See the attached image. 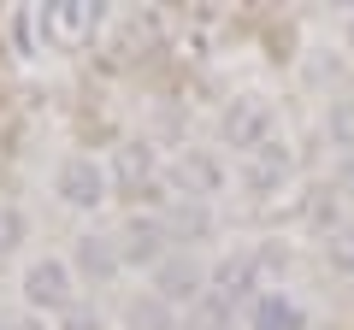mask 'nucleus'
<instances>
[{"mask_svg":"<svg viewBox=\"0 0 354 330\" xmlns=\"http://www.w3.org/2000/svg\"><path fill=\"white\" fill-rule=\"evenodd\" d=\"M218 136H225V148H236V159H248V153L278 142V113L260 95H236L225 106V118H218Z\"/></svg>","mask_w":354,"mask_h":330,"instance_id":"1","label":"nucleus"},{"mask_svg":"<svg viewBox=\"0 0 354 330\" xmlns=\"http://www.w3.org/2000/svg\"><path fill=\"white\" fill-rule=\"evenodd\" d=\"M53 189H59L65 206L95 213V206L113 195V177H106V165L95 159V153H71V159H59V171H53Z\"/></svg>","mask_w":354,"mask_h":330,"instance_id":"2","label":"nucleus"},{"mask_svg":"<svg viewBox=\"0 0 354 330\" xmlns=\"http://www.w3.org/2000/svg\"><path fill=\"white\" fill-rule=\"evenodd\" d=\"M118 248H124V266H148V271H160L165 260L177 254L171 248V224H165V213H148V218H130L124 230H118Z\"/></svg>","mask_w":354,"mask_h":330,"instance_id":"3","label":"nucleus"},{"mask_svg":"<svg viewBox=\"0 0 354 330\" xmlns=\"http://www.w3.org/2000/svg\"><path fill=\"white\" fill-rule=\"evenodd\" d=\"M24 301L36 307V313H71V301H77L71 260H36V266L24 271Z\"/></svg>","mask_w":354,"mask_h":330,"instance_id":"4","label":"nucleus"},{"mask_svg":"<svg viewBox=\"0 0 354 330\" xmlns=\"http://www.w3.org/2000/svg\"><path fill=\"white\" fill-rule=\"evenodd\" d=\"M153 295L171 301V307H183V301L201 307V295H207V260H195L189 248H177V254L153 271Z\"/></svg>","mask_w":354,"mask_h":330,"instance_id":"5","label":"nucleus"},{"mask_svg":"<svg viewBox=\"0 0 354 330\" xmlns=\"http://www.w3.org/2000/svg\"><path fill=\"white\" fill-rule=\"evenodd\" d=\"M242 330H313V318H307V307L295 301L290 289H266L260 301L242 313Z\"/></svg>","mask_w":354,"mask_h":330,"instance_id":"6","label":"nucleus"},{"mask_svg":"<svg viewBox=\"0 0 354 330\" xmlns=\"http://www.w3.org/2000/svg\"><path fill=\"white\" fill-rule=\"evenodd\" d=\"M177 183H183V201H218V195H225V183H230V171H225V159H218V153L195 148V153H183V159H177Z\"/></svg>","mask_w":354,"mask_h":330,"instance_id":"7","label":"nucleus"},{"mask_svg":"<svg viewBox=\"0 0 354 330\" xmlns=\"http://www.w3.org/2000/svg\"><path fill=\"white\" fill-rule=\"evenodd\" d=\"M71 271H83L88 283H113L118 271H124V248H118V236H101V230L77 236V248H71Z\"/></svg>","mask_w":354,"mask_h":330,"instance_id":"8","label":"nucleus"},{"mask_svg":"<svg viewBox=\"0 0 354 330\" xmlns=\"http://www.w3.org/2000/svg\"><path fill=\"white\" fill-rule=\"evenodd\" d=\"M236 177L248 183L254 195H278L283 183H290V148L283 142H272V148L248 153V159H236Z\"/></svg>","mask_w":354,"mask_h":330,"instance_id":"9","label":"nucleus"},{"mask_svg":"<svg viewBox=\"0 0 354 330\" xmlns=\"http://www.w3.org/2000/svg\"><path fill=\"white\" fill-rule=\"evenodd\" d=\"M165 224H171V242H207L218 230V213H213V201H183V195H177L171 206H165Z\"/></svg>","mask_w":354,"mask_h":330,"instance_id":"10","label":"nucleus"},{"mask_svg":"<svg viewBox=\"0 0 354 330\" xmlns=\"http://www.w3.org/2000/svg\"><path fill=\"white\" fill-rule=\"evenodd\" d=\"M124 330H183V313L171 301H160L153 289H142L136 301L124 307Z\"/></svg>","mask_w":354,"mask_h":330,"instance_id":"11","label":"nucleus"},{"mask_svg":"<svg viewBox=\"0 0 354 330\" xmlns=\"http://www.w3.org/2000/svg\"><path fill=\"white\" fill-rule=\"evenodd\" d=\"M101 24V6L88 0H65V6H48V30H65V36H83V30Z\"/></svg>","mask_w":354,"mask_h":330,"instance_id":"12","label":"nucleus"},{"mask_svg":"<svg viewBox=\"0 0 354 330\" xmlns=\"http://www.w3.org/2000/svg\"><path fill=\"white\" fill-rule=\"evenodd\" d=\"M325 136L342 159H354V101H330L325 106Z\"/></svg>","mask_w":354,"mask_h":330,"instance_id":"13","label":"nucleus"},{"mask_svg":"<svg viewBox=\"0 0 354 330\" xmlns=\"http://www.w3.org/2000/svg\"><path fill=\"white\" fill-rule=\"evenodd\" d=\"M325 266L337 271V278H354V218L325 236Z\"/></svg>","mask_w":354,"mask_h":330,"instance_id":"14","label":"nucleus"},{"mask_svg":"<svg viewBox=\"0 0 354 330\" xmlns=\"http://www.w3.org/2000/svg\"><path fill=\"white\" fill-rule=\"evenodd\" d=\"M183 330H236V313H225V307L201 301V307H189V324H183Z\"/></svg>","mask_w":354,"mask_h":330,"instance_id":"15","label":"nucleus"},{"mask_svg":"<svg viewBox=\"0 0 354 330\" xmlns=\"http://www.w3.org/2000/svg\"><path fill=\"white\" fill-rule=\"evenodd\" d=\"M18 242H24V213L18 206H0V254H12Z\"/></svg>","mask_w":354,"mask_h":330,"instance_id":"16","label":"nucleus"}]
</instances>
